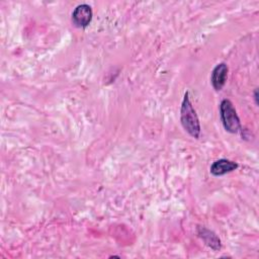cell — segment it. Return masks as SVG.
Returning a JSON list of instances; mask_svg holds the SVG:
<instances>
[{
	"instance_id": "6da1fadb",
	"label": "cell",
	"mask_w": 259,
	"mask_h": 259,
	"mask_svg": "<svg viewBox=\"0 0 259 259\" xmlns=\"http://www.w3.org/2000/svg\"><path fill=\"white\" fill-rule=\"evenodd\" d=\"M180 122L183 128L194 139L200 136V123L195 109L189 99V93L185 92L180 107Z\"/></svg>"
},
{
	"instance_id": "7a4b0ae2",
	"label": "cell",
	"mask_w": 259,
	"mask_h": 259,
	"mask_svg": "<svg viewBox=\"0 0 259 259\" xmlns=\"http://www.w3.org/2000/svg\"><path fill=\"white\" fill-rule=\"evenodd\" d=\"M220 115L225 130L231 134L242 133L243 128L240 118L234 107V104L229 99H223L220 104Z\"/></svg>"
},
{
	"instance_id": "3957f363",
	"label": "cell",
	"mask_w": 259,
	"mask_h": 259,
	"mask_svg": "<svg viewBox=\"0 0 259 259\" xmlns=\"http://www.w3.org/2000/svg\"><path fill=\"white\" fill-rule=\"evenodd\" d=\"M92 9L88 4H80L72 12V22L78 28H85L92 20Z\"/></svg>"
},
{
	"instance_id": "277c9868",
	"label": "cell",
	"mask_w": 259,
	"mask_h": 259,
	"mask_svg": "<svg viewBox=\"0 0 259 259\" xmlns=\"http://www.w3.org/2000/svg\"><path fill=\"white\" fill-rule=\"evenodd\" d=\"M228 71L229 68L226 63H220L212 69L210 74V83L215 91L222 90V88L226 84Z\"/></svg>"
},
{
	"instance_id": "5b68a950",
	"label": "cell",
	"mask_w": 259,
	"mask_h": 259,
	"mask_svg": "<svg viewBox=\"0 0 259 259\" xmlns=\"http://www.w3.org/2000/svg\"><path fill=\"white\" fill-rule=\"evenodd\" d=\"M196 231H197V235L199 236V238H201V240L205 243L206 246L211 248L213 251L221 250L222 243L220 238L217 236L214 232L201 226H198Z\"/></svg>"
},
{
	"instance_id": "8992f818",
	"label": "cell",
	"mask_w": 259,
	"mask_h": 259,
	"mask_svg": "<svg viewBox=\"0 0 259 259\" xmlns=\"http://www.w3.org/2000/svg\"><path fill=\"white\" fill-rule=\"evenodd\" d=\"M238 166L237 162L228 159H220L211 164L209 171L213 176H222L236 170Z\"/></svg>"
},
{
	"instance_id": "52a82bcc",
	"label": "cell",
	"mask_w": 259,
	"mask_h": 259,
	"mask_svg": "<svg viewBox=\"0 0 259 259\" xmlns=\"http://www.w3.org/2000/svg\"><path fill=\"white\" fill-rule=\"evenodd\" d=\"M254 98H255V102H256V104H258V101H257V98H258L257 90H255V91H254Z\"/></svg>"
}]
</instances>
